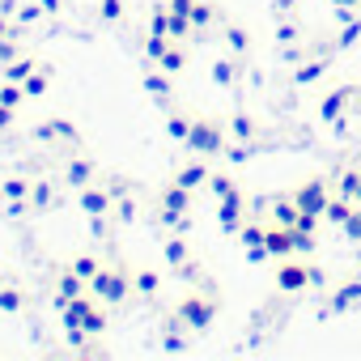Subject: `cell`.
<instances>
[{
  "label": "cell",
  "instance_id": "816d5d0a",
  "mask_svg": "<svg viewBox=\"0 0 361 361\" xmlns=\"http://www.w3.org/2000/svg\"><path fill=\"white\" fill-rule=\"evenodd\" d=\"M13 123H18V111H13V106H0V132L13 128Z\"/></svg>",
  "mask_w": 361,
  "mask_h": 361
},
{
  "label": "cell",
  "instance_id": "7c38bea8",
  "mask_svg": "<svg viewBox=\"0 0 361 361\" xmlns=\"http://www.w3.org/2000/svg\"><path fill=\"white\" fill-rule=\"evenodd\" d=\"M331 56H336V47H331V43H327V47H319V51H310L302 64H293L289 81H293L298 90H306V85L323 81V77H327V68H331Z\"/></svg>",
  "mask_w": 361,
  "mask_h": 361
},
{
  "label": "cell",
  "instance_id": "f546056e",
  "mask_svg": "<svg viewBox=\"0 0 361 361\" xmlns=\"http://www.w3.org/2000/svg\"><path fill=\"white\" fill-rule=\"evenodd\" d=\"M170 77H178V73H188V64H192V47H183V43H170L166 47V56L157 60Z\"/></svg>",
  "mask_w": 361,
  "mask_h": 361
},
{
  "label": "cell",
  "instance_id": "9c48e42d",
  "mask_svg": "<svg viewBox=\"0 0 361 361\" xmlns=\"http://www.w3.org/2000/svg\"><path fill=\"white\" fill-rule=\"evenodd\" d=\"M289 196L298 200V209H306V213L323 217V209H327V200H331V183H327L323 174H310V178H302V183H293V188H289Z\"/></svg>",
  "mask_w": 361,
  "mask_h": 361
},
{
  "label": "cell",
  "instance_id": "6da1fadb",
  "mask_svg": "<svg viewBox=\"0 0 361 361\" xmlns=\"http://www.w3.org/2000/svg\"><path fill=\"white\" fill-rule=\"evenodd\" d=\"M192 209H196V192H188L183 183H174V178H166L157 188V196H153V221L161 230L188 234L192 230Z\"/></svg>",
  "mask_w": 361,
  "mask_h": 361
},
{
  "label": "cell",
  "instance_id": "8fae6325",
  "mask_svg": "<svg viewBox=\"0 0 361 361\" xmlns=\"http://www.w3.org/2000/svg\"><path fill=\"white\" fill-rule=\"evenodd\" d=\"M192 327L183 323V319H178L174 310H166L161 314V353H170V357H188L192 353Z\"/></svg>",
  "mask_w": 361,
  "mask_h": 361
},
{
  "label": "cell",
  "instance_id": "30bf717a",
  "mask_svg": "<svg viewBox=\"0 0 361 361\" xmlns=\"http://www.w3.org/2000/svg\"><path fill=\"white\" fill-rule=\"evenodd\" d=\"M314 281V264L302 259V255H289V259H276V289L281 293H302L310 289Z\"/></svg>",
  "mask_w": 361,
  "mask_h": 361
},
{
  "label": "cell",
  "instance_id": "f35d334b",
  "mask_svg": "<svg viewBox=\"0 0 361 361\" xmlns=\"http://www.w3.org/2000/svg\"><path fill=\"white\" fill-rule=\"evenodd\" d=\"M111 217H115V226H132V221L140 217V200H136V196H119Z\"/></svg>",
  "mask_w": 361,
  "mask_h": 361
},
{
  "label": "cell",
  "instance_id": "2e32d148",
  "mask_svg": "<svg viewBox=\"0 0 361 361\" xmlns=\"http://www.w3.org/2000/svg\"><path fill=\"white\" fill-rule=\"evenodd\" d=\"M51 272H56V285H51V306H56V310H64L73 298L90 293V285H85V281H81V276H77L68 264H56Z\"/></svg>",
  "mask_w": 361,
  "mask_h": 361
},
{
  "label": "cell",
  "instance_id": "277c9868",
  "mask_svg": "<svg viewBox=\"0 0 361 361\" xmlns=\"http://www.w3.org/2000/svg\"><path fill=\"white\" fill-rule=\"evenodd\" d=\"M161 259H166V268H170L178 281H188V285H204V268L196 264L188 234L166 230V234H161Z\"/></svg>",
  "mask_w": 361,
  "mask_h": 361
},
{
  "label": "cell",
  "instance_id": "680465c9",
  "mask_svg": "<svg viewBox=\"0 0 361 361\" xmlns=\"http://www.w3.org/2000/svg\"><path fill=\"white\" fill-rule=\"evenodd\" d=\"M357 13H361V5H357Z\"/></svg>",
  "mask_w": 361,
  "mask_h": 361
},
{
  "label": "cell",
  "instance_id": "52a82bcc",
  "mask_svg": "<svg viewBox=\"0 0 361 361\" xmlns=\"http://www.w3.org/2000/svg\"><path fill=\"white\" fill-rule=\"evenodd\" d=\"M353 106H361V81H344V85L327 90V94L314 102V119H319V123H336V119L348 115Z\"/></svg>",
  "mask_w": 361,
  "mask_h": 361
},
{
  "label": "cell",
  "instance_id": "ba28073f",
  "mask_svg": "<svg viewBox=\"0 0 361 361\" xmlns=\"http://www.w3.org/2000/svg\"><path fill=\"white\" fill-rule=\"evenodd\" d=\"M348 310H361V272L353 276H340L327 293V302L319 306V319H331V314H348Z\"/></svg>",
  "mask_w": 361,
  "mask_h": 361
},
{
  "label": "cell",
  "instance_id": "7dc6e473",
  "mask_svg": "<svg viewBox=\"0 0 361 361\" xmlns=\"http://www.w3.org/2000/svg\"><path fill=\"white\" fill-rule=\"evenodd\" d=\"M298 39V22L289 18V22H276V43H293Z\"/></svg>",
  "mask_w": 361,
  "mask_h": 361
},
{
  "label": "cell",
  "instance_id": "f5cc1de1",
  "mask_svg": "<svg viewBox=\"0 0 361 361\" xmlns=\"http://www.w3.org/2000/svg\"><path fill=\"white\" fill-rule=\"evenodd\" d=\"M166 5H170L174 13H188V18H192V9H196V0H166Z\"/></svg>",
  "mask_w": 361,
  "mask_h": 361
},
{
  "label": "cell",
  "instance_id": "8992f818",
  "mask_svg": "<svg viewBox=\"0 0 361 361\" xmlns=\"http://www.w3.org/2000/svg\"><path fill=\"white\" fill-rule=\"evenodd\" d=\"M60 319H64V327H85L90 336H106V306H102L94 293L73 298V302L60 310Z\"/></svg>",
  "mask_w": 361,
  "mask_h": 361
},
{
  "label": "cell",
  "instance_id": "9a60e30c",
  "mask_svg": "<svg viewBox=\"0 0 361 361\" xmlns=\"http://www.w3.org/2000/svg\"><path fill=\"white\" fill-rule=\"evenodd\" d=\"M209 161H213V157L192 153L188 161H178V166H174V174H170V178H174V183H183L188 192H204V188H209V174H213V166H209Z\"/></svg>",
  "mask_w": 361,
  "mask_h": 361
},
{
  "label": "cell",
  "instance_id": "f6af8a7d",
  "mask_svg": "<svg viewBox=\"0 0 361 361\" xmlns=\"http://www.w3.org/2000/svg\"><path fill=\"white\" fill-rule=\"evenodd\" d=\"M22 56V35H9V39H0V64H9Z\"/></svg>",
  "mask_w": 361,
  "mask_h": 361
},
{
  "label": "cell",
  "instance_id": "836d02e7",
  "mask_svg": "<svg viewBox=\"0 0 361 361\" xmlns=\"http://www.w3.org/2000/svg\"><path fill=\"white\" fill-rule=\"evenodd\" d=\"M51 77H56V73H51V64H39V68H35V73H30V77L22 81L26 98H43V94L51 90Z\"/></svg>",
  "mask_w": 361,
  "mask_h": 361
},
{
  "label": "cell",
  "instance_id": "5b68a950",
  "mask_svg": "<svg viewBox=\"0 0 361 361\" xmlns=\"http://www.w3.org/2000/svg\"><path fill=\"white\" fill-rule=\"evenodd\" d=\"M226 140H230L226 119L196 115V119H192V132H188V140H183V145H188V153H200V157H221Z\"/></svg>",
  "mask_w": 361,
  "mask_h": 361
},
{
  "label": "cell",
  "instance_id": "6f0895ef",
  "mask_svg": "<svg viewBox=\"0 0 361 361\" xmlns=\"http://www.w3.org/2000/svg\"><path fill=\"white\" fill-rule=\"evenodd\" d=\"M357 264H361V247H357Z\"/></svg>",
  "mask_w": 361,
  "mask_h": 361
},
{
  "label": "cell",
  "instance_id": "484cf974",
  "mask_svg": "<svg viewBox=\"0 0 361 361\" xmlns=\"http://www.w3.org/2000/svg\"><path fill=\"white\" fill-rule=\"evenodd\" d=\"M132 289H136V298L157 302V293H161V272H153V268H132Z\"/></svg>",
  "mask_w": 361,
  "mask_h": 361
},
{
  "label": "cell",
  "instance_id": "c3c4849f",
  "mask_svg": "<svg viewBox=\"0 0 361 361\" xmlns=\"http://www.w3.org/2000/svg\"><path fill=\"white\" fill-rule=\"evenodd\" d=\"M247 259H251V264H264V259H272L268 243H255V247H247Z\"/></svg>",
  "mask_w": 361,
  "mask_h": 361
},
{
  "label": "cell",
  "instance_id": "8d00e7d4",
  "mask_svg": "<svg viewBox=\"0 0 361 361\" xmlns=\"http://www.w3.org/2000/svg\"><path fill=\"white\" fill-rule=\"evenodd\" d=\"M255 149L259 145H251V140H226V149H221V161H234V166H243V161H251L255 157Z\"/></svg>",
  "mask_w": 361,
  "mask_h": 361
},
{
  "label": "cell",
  "instance_id": "1f68e13d",
  "mask_svg": "<svg viewBox=\"0 0 361 361\" xmlns=\"http://www.w3.org/2000/svg\"><path fill=\"white\" fill-rule=\"evenodd\" d=\"M102 264H106V259H102V255H94V251H77V255L68 259V268H73V272H77L85 285L98 276V268H102Z\"/></svg>",
  "mask_w": 361,
  "mask_h": 361
},
{
  "label": "cell",
  "instance_id": "e0dca14e",
  "mask_svg": "<svg viewBox=\"0 0 361 361\" xmlns=\"http://www.w3.org/2000/svg\"><path fill=\"white\" fill-rule=\"evenodd\" d=\"M64 188H73V192H81V188H90V183H98V161L90 157V153H73L68 161H64Z\"/></svg>",
  "mask_w": 361,
  "mask_h": 361
},
{
  "label": "cell",
  "instance_id": "7402d4cb",
  "mask_svg": "<svg viewBox=\"0 0 361 361\" xmlns=\"http://www.w3.org/2000/svg\"><path fill=\"white\" fill-rule=\"evenodd\" d=\"M60 209V188L51 183L47 174H35L30 183V213H56Z\"/></svg>",
  "mask_w": 361,
  "mask_h": 361
},
{
  "label": "cell",
  "instance_id": "603a6c76",
  "mask_svg": "<svg viewBox=\"0 0 361 361\" xmlns=\"http://www.w3.org/2000/svg\"><path fill=\"white\" fill-rule=\"evenodd\" d=\"M251 43H255V39H251V30H247V26H238V22H226V18H221V47H226L230 56H238V60H243V56L251 51Z\"/></svg>",
  "mask_w": 361,
  "mask_h": 361
},
{
  "label": "cell",
  "instance_id": "ee69618b",
  "mask_svg": "<svg viewBox=\"0 0 361 361\" xmlns=\"http://www.w3.org/2000/svg\"><path fill=\"white\" fill-rule=\"evenodd\" d=\"M102 183H106V192L119 200V196H132L136 192V183H132V178H123V174H102Z\"/></svg>",
  "mask_w": 361,
  "mask_h": 361
},
{
  "label": "cell",
  "instance_id": "5bb4252c",
  "mask_svg": "<svg viewBox=\"0 0 361 361\" xmlns=\"http://www.w3.org/2000/svg\"><path fill=\"white\" fill-rule=\"evenodd\" d=\"M30 183H35V174L9 170L5 178H0V200H5L13 213H30Z\"/></svg>",
  "mask_w": 361,
  "mask_h": 361
},
{
  "label": "cell",
  "instance_id": "d590c367",
  "mask_svg": "<svg viewBox=\"0 0 361 361\" xmlns=\"http://www.w3.org/2000/svg\"><path fill=\"white\" fill-rule=\"evenodd\" d=\"M192 26H196V35H204V30H213V26H217V0H196V9H192Z\"/></svg>",
  "mask_w": 361,
  "mask_h": 361
},
{
  "label": "cell",
  "instance_id": "d6a6232c",
  "mask_svg": "<svg viewBox=\"0 0 361 361\" xmlns=\"http://www.w3.org/2000/svg\"><path fill=\"white\" fill-rule=\"evenodd\" d=\"M39 64H43V60H35V56H26V51H22L18 60L0 64V77H9V81H18V85H22V81H26V77H30V73H35Z\"/></svg>",
  "mask_w": 361,
  "mask_h": 361
},
{
  "label": "cell",
  "instance_id": "db71d44e",
  "mask_svg": "<svg viewBox=\"0 0 361 361\" xmlns=\"http://www.w3.org/2000/svg\"><path fill=\"white\" fill-rule=\"evenodd\" d=\"M39 5H43L51 18H56V13H64V0H39Z\"/></svg>",
  "mask_w": 361,
  "mask_h": 361
},
{
  "label": "cell",
  "instance_id": "b9f144b4",
  "mask_svg": "<svg viewBox=\"0 0 361 361\" xmlns=\"http://www.w3.org/2000/svg\"><path fill=\"white\" fill-rule=\"evenodd\" d=\"M98 18H102L106 26H115V22L128 18V5H123V0H98Z\"/></svg>",
  "mask_w": 361,
  "mask_h": 361
},
{
  "label": "cell",
  "instance_id": "7a4b0ae2",
  "mask_svg": "<svg viewBox=\"0 0 361 361\" xmlns=\"http://www.w3.org/2000/svg\"><path fill=\"white\" fill-rule=\"evenodd\" d=\"M217 310H221V293H217V285H213V281H204V285H188V293L174 302V314L183 319L196 336L213 327Z\"/></svg>",
  "mask_w": 361,
  "mask_h": 361
},
{
  "label": "cell",
  "instance_id": "e575fe53",
  "mask_svg": "<svg viewBox=\"0 0 361 361\" xmlns=\"http://www.w3.org/2000/svg\"><path fill=\"white\" fill-rule=\"evenodd\" d=\"M357 43H361V13L348 18V22H340V35L331 39V47H336V51H348V47H357Z\"/></svg>",
  "mask_w": 361,
  "mask_h": 361
},
{
  "label": "cell",
  "instance_id": "4316f807",
  "mask_svg": "<svg viewBox=\"0 0 361 361\" xmlns=\"http://www.w3.org/2000/svg\"><path fill=\"white\" fill-rule=\"evenodd\" d=\"M26 306H30V298L18 281H0V314H18Z\"/></svg>",
  "mask_w": 361,
  "mask_h": 361
},
{
  "label": "cell",
  "instance_id": "d4e9b609",
  "mask_svg": "<svg viewBox=\"0 0 361 361\" xmlns=\"http://www.w3.org/2000/svg\"><path fill=\"white\" fill-rule=\"evenodd\" d=\"M209 192H213L217 200H247V192L238 188V178H234L230 170H213V174H209Z\"/></svg>",
  "mask_w": 361,
  "mask_h": 361
},
{
  "label": "cell",
  "instance_id": "60d3db41",
  "mask_svg": "<svg viewBox=\"0 0 361 361\" xmlns=\"http://www.w3.org/2000/svg\"><path fill=\"white\" fill-rule=\"evenodd\" d=\"M43 13H47V9L39 5V0H18V13H13V22H18V26H35Z\"/></svg>",
  "mask_w": 361,
  "mask_h": 361
},
{
  "label": "cell",
  "instance_id": "ab89813d",
  "mask_svg": "<svg viewBox=\"0 0 361 361\" xmlns=\"http://www.w3.org/2000/svg\"><path fill=\"white\" fill-rule=\"evenodd\" d=\"M22 102H26V90H22L18 81H9V77H0V106L22 111Z\"/></svg>",
  "mask_w": 361,
  "mask_h": 361
},
{
  "label": "cell",
  "instance_id": "44dd1931",
  "mask_svg": "<svg viewBox=\"0 0 361 361\" xmlns=\"http://www.w3.org/2000/svg\"><path fill=\"white\" fill-rule=\"evenodd\" d=\"M247 217H255V213H251V200H217V226H221V234L234 238Z\"/></svg>",
  "mask_w": 361,
  "mask_h": 361
},
{
  "label": "cell",
  "instance_id": "ffe728a7",
  "mask_svg": "<svg viewBox=\"0 0 361 361\" xmlns=\"http://www.w3.org/2000/svg\"><path fill=\"white\" fill-rule=\"evenodd\" d=\"M264 243H268L272 259H289V255H298V230H293V226L268 221V230H264Z\"/></svg>",
  "mask_w": 361,
  "mask_h": 361
},
{
  "label": "cell",
  "instance_id": "f1b7e54d",
  "mask_svg": "<svg viewBox=\"0 0 361 361\" xmlns=\"http://www.w3.org/2000/svg\"><path fill=\"white\" fill-rule=\"evenodd\" d=\"M192 119H196V115H192L188 106H170V111H166V132H170L178 145H183L188 132H192Z\"/></svg>",
  "mask_w": 361,
  "mask_h": 361
},
{
  "label": "cell",
  "instance_id": "681fc988",
  "mask_svg": "<svg viewBox=\"0 0 361 361\" xmlns=\"http://www.w3.org/2000/svg\"><path fill=\"white\" fill-rule=\"evenodd\" d=\"M344 234H348V238L357 243V234H361V204H357V209H353V217L344 221Z\"/></svg>",
  "mask_w": 361,
  "mask_h": 361
},
{
  "label": "cell",
  "instance_id": "11a10c76",
  "mask_svg": "<svg viewBox=\"0 0 361 361\" xmlns=\"http://www.w3.org/2000/svg\"><path fill=\"white\" fill-rule=\"evenodd\" d=\"M0 13H5V18H13V13H18V0H0Z\"/></svg>",
  "mask_w": 361,
  "mask_h": 361
},
{
  "label": "cell",
  "instance_id": "7bdbcfd3",
  "mask_svg": "<svg viewBox=\"0 0 361 361\" xmlns=\"http://www.w3.org/2000/svg\"><path fill=\"white\" fill-rule=\"evenodd\" d=\"M170 43H174L170 35H153V30H149V35H145V56H149V60L157 64V60L166 56V47H170Z\"/></svg>",
  "mask_w": 361,
  "mask_h": 361
},
{
  "label": "cell",
  "instance_id": "9f6ffc18",
  "mask_svg": "<svg viewBox=\"0 0 361 361\" xmlns=\"http://www.w3.org/2000/svg\"><path fill=\"white\" fill-rule=\"evenodd\" d=\"M331 5H336V9H357L361 0H331Z\"/></svg>",
  "mask_w": 361,
  "mask_h": 361
},
{
  "label": "cell",
  "instance_id": "bcb514c9",
  "mask_svg": "<svg viewBox=\"0 0 361 361\" xmlns=\"http://www.w3.org/2000/svg\"><path fill=\"white\" fill-rule=\"evenodd\" d=\"M272 18H276V22L298 18V0H276V5H272Z\"/></svg>",
  "mask_w": 361,
  "mask_h": 361
},
{
  "label": "cell",
  "instance_id": "3957f363",
  "mask_svg": "<svg viewBox=\"0 0 361 361\" xmlns=\"http://www.w3.org/2000/svg\"><path fill=\"white\" fill-rule=\"evenodd\" d=\"M90 293L102 302V306H128L132 302V268L123 264V259H106L102 268H98V276L90 281Z\"/></svg>",
  "mask_w": 361,
  "mask_h": 361
},
{
  "label": "cell",
  "instance_id": "f907efd6",
  "mask_svg": "<svg viewBox=\"0 0 361 361\" xmlns=\"http://www.w3.org/2000/svg\"><path fill=\"white\" fill-rule=\"evenodd\" d=\"M9 35H22V26H18L13 18H5V13H0V39H9Z\"/></svg>",
  "mask_w": 361,
  "mask_h": 361
},
{
  "label": "cell",
  "instance_id": "ac0fdd59",
  "mask_svg": "<svg viewBox=\"0 0 361 361\" xmlns=\"http://www.w3.org/2000/svg\"><path fill=\"white\" fill-rule=\"evenodd\" d=\"M77 209H81L85 217H111V213H115V196L106 192V183L98 178V183H90V188L77 192Z\"/></svg>",
  "mask_w": 361,
  "mask_h": 361
},
{
  "label": "cell",
  "instance_id": "83f0119b",
  "mask_svg": "<svg viewBox=\"0 0 361 361\" xmlns=\"http://www.w3.org/2000/svg\"><path fill=\"white\" fill-rule=\"evenodd\" d=\"M226 128H230V136H234V140H251V145H255V140H259V132H264V128H259V119H251L247 111H234V115L226 119Z\"/></svg>",
  "mask_w": 361,
  "mask_h": 361
},
{
  "label": "cell",
  "instance_id": "74e56055",
  "mask_svg": "<svg viewBox=\"0 0 361 361\" xmlns=\"http://www.w3.org/2000/svg\"><path fill=\"white\" fill-rule=\"evenodd\" d=\"M340 196H348V200L361 204V166H344L340 170Z\"/></svg>",
  "mask_w": 361,
  "mask_h": 361
},
{
  "label": "cell",
  "instance_id": "cb8c5ba5",
  "mask_svg": "<svg viewBox=\"0 0 361 361\" xmlns=\"http://www.w3.org/2000/svg\"><path fill=\"white\" fill-rule=\"evenodd\" d=\"M209 77H213L217 90H234L238 77H243V60H238V56H217L213 68H209Z\"/></svg>",
  "mask_w": 361,
  "mask_h": 361
},
{
  "label": "cell",
  "instance_id": "4dcf8cb0",
  "mask_svg": "<svg viewBox=\"0 0 361 361\" xmlns=\"http://www.w3.org/2000/svg\"><path fill=\"white\" fill-rule=\"evenodd\" d=\"M353 209H357V200H348V196H331V200H327V209H323V221L344 230V221L353 217Z\"/></svg>",
  "mask_w": 361,
  "mask_h": 361
},
{
  "label": "cell",
  "instance_id": "4fadbf2b",
  "mask_svg": "<svg viewBox=\"0 0 361 361\" xmlns=\"http://www.w3.org/2000/svg\"><path fill=\"white\" fill-rule=\"evenodd\" d=\"M35 140L39 145H81V128L73 123V119H64V115H51V119H39L35 123Z\"/></svg>",
  "mask_w": 361,
  "mask_h": 361
},
{
  "label": "cell",
  "instance_id": "d6986e66",
  "mask_svg": "<svg viewBox=\"0 0 361 361\" xmlns=\"http://www.w3.org/2000/svg\"><path fill=\"white\" fill-rule=\"evenodd\" d=\"M140 85H145V94H149L161 111H170V106H174V77H170L161 64H153V68L140 77Z\"/></svg>",
  "mask_w": 361,
  "mask_h": 361
}]
</instances>
